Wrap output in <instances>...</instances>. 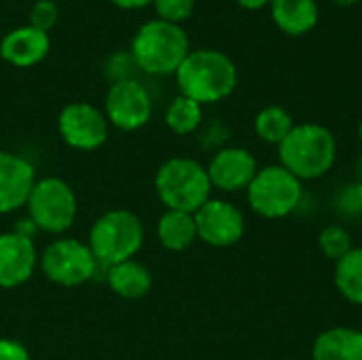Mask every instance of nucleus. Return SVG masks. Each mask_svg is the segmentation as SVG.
<instances>
[{"label":"nucleus","mask_w":362,"mask_h":360,"mask_svg":"<svg viewBox=\"0 0 362 360\" xmlns=\"http://www.w3.org/2000/svg\"><path fill=\"white\" fill-rule=\"evenodd\" d=\"M176 83L182 95L204 104L227 100L238 87V68L233 59L218 49H195L176 70Z\"/></svg>","instance_id":"f257e3e1"},{"label":"nucleus","mask_w":362,"mask_h":360,"mask_svg":"<svg viewBox=\"0 0 362 360\" xmlns=\"http://www.w3.org/2000/svg\"><path fill=\"white\" fill-rule=\"evenodd\" d=\"M280 166L303 180H318L327 176L337 161L335 134L322 123H297L293 132L278 146Z\"/></svg>","instance_id":"f03ea898"},{"label":"nucleus","mask_w":362,"mask_h":360,"mask_svg":"<svg viewBox=\"0 0 362 360\" xmlns=\"http://www.w3.org/2000/svg\"><path fill=\"white\" fill-rule=\"evenodd\" d=\"M138 70L155 76L176 74L191 53V40L182 25L151 19L138 28L129 49Z\"/></svg>","instance_id":"7ed1b4c3"},{"label":"nucleus","mask_w":362,"mask_h":360,"mask_svg":"<svg viewBox=\"0 0 362 360\" xmlns=\"http://www.w3.org/2000/svg\"><path fill=\"white\" fill-rule=\"evenodd\" d=\"M159 199L168 210H180L195 214L212 193L208 170L189 157H174L165 161L155 178Z\"/></svg>","instance_id":"20e7f679"},{"label":"nucleus","mask_w":362,"mask_h":360,"mask_svg":"<svg viewBox=\"0 0 362 360\" xmlns=\"http://www.w3.org/2000/svg\"><path fill=\"white\" fill-rule=\"evenodd\" d=\"M248 206L263 219H286L303 202V182L284 166L274 163L259 168L246 189Z\"/></svg>","instance_id":"39448f33"},{"label":"nucleus","mask_w":362,"mask_h":360,"mask_svg":"<svg viewBox=\"0 0 362 360\" xmlns=\"http://www.w3.org/2000/svg\"><path fill=\"white\" fill-rule=\"evenodd\" d=\"M144 227L129 210H112L100 216L89 233V248L95 261L110 265L129 261L142 246Z\"/></svg>","instance_id":"423d86ee"},{"label":"nucleus","mask_w":362,"mask_h":360,"mask_svg":"<svg viewBox=\"0 0 362 360\" xmlns=\"http://www.w3.org/2000/svg\"><path fill=\"white\" fill-rule=\"evenodd\" d=\"M28 210L36 227L49 233L66 231L76 216L74 191L59 178L38 180L28 197Z\"/></svg>","instance_id":"0eeeda50"},{"label":"nucleus","mask_w":362,"mask_h":360,"mask_svg":"<svg viewBox=\"0 0 362 360\" xmlns=\"http://www.w3.org/2000/svg\"><path fill=\"white\" fill-rule=\"evenodd\" d=\"M95 263L91 248L78 240H57L40 259L45 276L59 286H78L87 282L95 272Z\"/></svg>","instance_id":"6e6552de"},{"label":"nucleus","mask_w":362,"mask_h":360,"mask_svg":"<svg viewBox=\"0 0 362 360\" xmlns=\"http://www.w3.org/2000/svg\"><path fill=\"white\" fill-rule=\"evenodd\" d=\"M104 110L112 125L125 132H134L148 123L153 115V98L148 89L136 79L117 81L106 93Z\"/></svg>","instance_id":"1a4fd4ad"},{"label":"nucleus","mask_w":362,"mask_h":360,"mask_svg":"<svg viewBox=\"0 0 362 360\" xmlns=\"http://www.w3.org/2000/svg\"><path fill=\"white\" fill-rule=\"evenodd\" d=\"M197 238L214 248H229L244 238L246 221L242 210L225 199H208L195 212Z\"/></svg>","instance_id":"9d476101"},{"label":"nucleus","mask_w":362,"mask_h":360,"mask_svg":"<svg viewBox=\"0 0 362 360\" xmlns=\"http://www.w3.org/2000/svg\"><path fill=\"white\" fill-rule=\"evenodd\" d=\"M57 127L62 138L78 151H93L104 144L108 136L106 115L87 102H72L62 108Z\"/></svg>","instance_id":"9b49d317"},{"label":"nucleus","mask_w":362,"mask_h":360,"mask_svg":"<svg viewBox=\"0 0 362 360\" xmlns=\"http://www.w3.org/2000/svg\"><path fill=\"white\" fill-rule=\"evenodd\" d=\"M206 170H208V178L212 187L225 193H238V191L248 189V185L259 172V163H257V157L248 149L227 146V149H221L212 157Z\"/></svg>","instance_id":"f8f14e48"},{"label":"nucleus","mask_w":362,"mask_h":360,"mask_svg":"<svg viewBox=\"0 0 362 360\" xmlns=\"http://www.w3.org/2000/svg\"><path fill=\"white\" fill-rule=\"evenodd\" d=\"M36 248L23 233L0 236V286L13 289L30 280L36 269Z\"/></svg>","instance_id":"ddd939ff"},{"label":"nucleus","mask_w":362,"mask_h":360,"mask_svg":"<svg viewBox=\"0 0 362 360\" xmlns=\"http://www.w3.org/2000/svg\"><path fill=\"white\" fill-rule=\"evenodd\" d=\"M34 185V166L19 155L0 151V214L28 204Z\"/></svg>","instance_id":"4468645a"},{"label":"nucleus","mask_w":362,"mask_h":360,"mask_svg":"<svg viewBox=\"0 0 362 360\" xmlns=\"http://www.w3.org/2000/svg\"><path fill=\"white\" fill-rule=\"evenodd\" d=\"M49 49H51L49 32H42L30 23L13 28L0 40L2 59L17 68L36 66L38 62H42L47 57Z\"/></svg>","instance_id":"2eb2a0df"},{"label":"nucleus","mask_w":362,"mask_h":360,"mask_svg":"<svg viewBox=\"0 0 362 360\" xmlns=\"http://www.w3.org/2000/svg\"><path fill=\"white\" fill-rule=\"evenodd\" d=\"M272 21L286 36H305L320 21L318 0H272Z\"/></svg>","instance_id":"dca6fc26"},{"label":"nucleus","mask_w":362,"mask_h":360,"mask_svg":"<svg viewBox=\"0 0 362 360\" xmlns=\"http://www.w3.org/2000/svg\"><path fill=\"white\" fill-rule=\"evenodd\" d=\"M312 360H362V331L352 327L322 331L312 346Z\"/></svg>","instance_id":"f3484780"},{"label":"nucleus","mask_w":362,"mask_h":360,"mask_svg":"<svg viewBox=\"0 0 362 360\" xmlns=\"http://www.w3.org/2000/svg\"><path fill=\"white\" fill-rule=\"evenodd\" d=\"M108 284L123 299H140L151 291L153 278L144 265L129 259L108 267Z\"/></svg>","instance_id":"a211bd4d"},{"label":"nucleus","mask_w":362,"mask_h":360,"mask_svg":"<svg viewBox=\"0 0 362 360\" xmlns=\"http://www.w3.org/2000/svg\"><path fill=\"white\" fill-rule=\"evenodd\" d=\"M157 236L159 242L168 250H187L195 240H197V225H195V214L191 212H180V210H168L157 225Z\"/></svg>","instance_id":"6ab92c4d"},{"label":"nucleus","mask_w":362,"mask_h":360,"mask_svg":"<svg viewBox=\"0 0 362 360\" xmlns=\"http://www.w3.org/2000/svg\"><path fill=\"white\" fill-rule=\"evenodd\" d=\"M335 289L354 306H362V246H354L335 263Z\"/></svg>","instance_id":"aec40b11"},{"label":"nucleus","mask_w":362,"mask_h":360,"mask_svg":"<svg viewBox=\"0 0 362 360\" xmlns=\"http://www.w3.org/2000/svg\"><path fill=\"white\" fill-rule=\"evenodd\" d=\"M297 123L293 121L291 112L278 104H272V106H265L257 112L255 117V132L257 136L267 142V144H276L280 146L282 140L293 132Z\"/></svg>","instance_id":"412c9836"},{"label":"nucleus","mask_w":362,"mask_h":360,"mask_svg":"<svg viewBox=\"0 0 362 360\" xmlns=\"http://www.w3.org/2000/svg\"><path fill=\"white\" fill-rule=\"evenodd\" d=\"M204 121V106L187 95H176L165 110V123L174 134H193Z\"/></svg>","instance_id":"4be33fe9"},{"label":"nucleus","mask_w":362,"mask_h":360,"mask_svg":"<svg viewBox=\"0 0 362 360\" xmlns=\"http://www.w3.org/2000/svg\"><path fill=\"white\" fill-rule=\"evenodd\" d=\"M318 246L322 250V255L329 259V261H339L344 255H348L354 244H352V233L348 231V227L339 225V223H333V225H327L320 236H318Z\"/></svg>","instance_id":"5701e85b"},{"label":"nucleus","mask_w":362,"mask_h":360,"mask_svg":"<svg viewBox=\"0 0 362 360\" xmlns=\"http://www.w3.org/2000/svg\"><path fill=\"white\" fill-rule=\"evenodd\" d=\"M335 210L344 219H356L362 216V182H350L341 187L335 195Z\"/></svg>","instance_id":"b1692460"},{"label":"nucleus","mask_w":362,"mask_h":360,"mask_svg":"<svg viewBox=\"0 0 362 360\" xmlns=\"http://www.w3.org/2000/svg\"><path fill=\"white\" fill-rule=\"evenodd\" d=\"M157 19L170 21V23H182L189 19L195 11V0H153Z\"/></svg>","instance_id":"393cba45"},{"label":"nucleus","mask_w":362,"mask_h":360,"mask_svg":"<svg viewBox=\"0 0 362 360\" xmlns=\"http://www.w3.org/2000/svg\"><path fill=\"white\" fill-rule=\"evenodd\" d=\"M59 17V8L55 4V0H36L30 8V25L49 32Z\"/></svg>","instance_id":"a878e982"},{"label":"nucleus","mask_w":362,"mask_h":360,"mask_svg":"<svg viewBox=\"0 0 362 360\" xmlns=\"http://www.w3.org/2000/svg\"><path fill=\"white\" fill-rule=\"evenodd\" d=\"M134 70H138V66H136V62H134V57H132L129 51H117V53H112L106 59V72H108V76H110L112 83L134 79L132 76Z\"/></svg>","instance_id":"bb28decb"},{"label":"nucleus","mask_w":362,"mask_h":360,"mask_svg":"<svg viewBox=\"0 0 362 360\" xmlns=\"http://www.w3.org/2000/svg\"><path fill=\"white\" fill-rule=\"evenodd\" d=\"M0 360H30V354L19 342L0 339Z\"/></svg>","instance_id":"cd10ccee"},{"label":"nucleus","mask_w":362,"mask_h":360,"mask_svg":"<svg viewBox=\"0 0 362 360\" xmlns=\"http://www.w3.org/2000/svg\"><path fill=\"white\" fill-rule=\"evenodd\" d=\"M235 2L246 11H261L272 4V0H235Z\"/></svg>","instance_id":"c85d7f7f"},{"label":"nucleus","mask_w":362,"mask_h":360,"mask_svg":"<svg viewBox=\"0 0 362 360\" xmlns=\"http://www.w3.org/2000/svg\"><path fill=\"white\" fill-rule=\"evenodd\" d=\"M110 2L121 8H142V6L153 4V0H110Z\"/></svg>","instance_id":"c756f323"},{"label":"nucleus","mask_w":362,"mask_h":360,"mask_svg":"<svg viewBox=\"0 0 362 360\" xmlns=\"http://www.w3.org/2000/svg\"><path fill=\"white\" fill-rule=\"evenodd\" d=\"M339 6H352V4H356L358 0H335Z\"/></svg>","instance_id":"7c9ffc66"},{"label":"nucleus","mask_w":362,"mask_h":360,"mask_svg":"<svg viewBox=\"0 0 362 360\" xmlns=\"http://www.w3.org/2000/svg\"><path fill=\"white\" fill-rule=\"evenodd\" d=\"M356 176H358V180L362 182V157L358 159V163H356Z\"/></svg>","instance_id":"2f4dec72"},{"label":"nucleus","mask_w":362,"mask_h":360,"mask_svg":"<svg viewBox=\"0 0 362 360\" xmlns=\"http://www.w3.org/2000/svg\"><path fill=\"white\" fill-rule=\"evenodd\" d=\"M358 138H361V142H362V119H361V123H358Z\"/></svg>","instance_id":"473e14b6"}]
</instances>
